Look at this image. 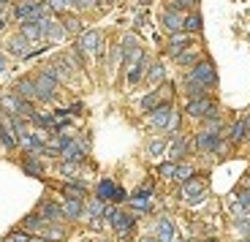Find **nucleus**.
<instances>
[{"label": "nucleus", "instance_id": "2eb2a0df", "mask_svg": "<svg viewBox=\"0 0 250 242\" xmlns=\"http://www.w3.org/2000/svg\"><path fill=\"white\" fill-rule=\"evenodd\" d=\"M38 215L44 218L46 223H60L62 218V207L55 204V201H41V207H38Z\"/></svg>", "mask_w": 250, "mask_h": 242}, {"label": "nucleus", "instance_id": "a878e982", "mask_svg": "<svg viewBox=\"0 0 250 242\" xmlns=\"http://www.w3.org/2000/svg\"><path fill=\"white\" fill-rule=\"evenodd\" d=\"M62 193H65V199H84L87 188L82 185V182H65V185H62Z\"/></svg>", "mask_w": 250, "mask_h": 242}, {"label": "nucleus", "instance_id": "f704fd0d", "mask_svg": "<svg viewBox=\"0 0 250 242\" xmlns=\"http://www.w3.org/2000/svg\"><path fill=\"white\" fill-rule=\"evenodd\" d=\"M196 3H199V0H171L169 8H174V11H190Z\"/></svg>", "mask_w": 250, "mask_h": 242}, {"label": "nucleus", "instance_id": "4c0bfd02", "mask_svg": "<svg viewBox=\"0 0 250 242\" xmlns=\"http://www.w3.org/2000/svg\"><path fill=\"white\" fill-rule=\"evenodd\" d=\"M62 27H65V33H79L82 36V22L76 17H65V25Z\"/></svg>", "mask_w": 250, "mask_h": 242}, {"label": "nucleus", "instance_id": "c756f323", "mask_svg": "<svg viewBox=\"0 0 250 242\" xmlns=\"http://www.w3.org/2000/svg\"><path fill=\"white\" fill-rule=\"evenodd\" d=\"M144 68H147V60H144V63H136V66H128V85H136V82H142Z\"/></svg>", "mask_w": 250, "mask_h": 242}, {"label": "nucleus", "instance_id": "423d86ee", "mask_svg": "<svg viewBox=\"0 0 250 242\" xmlns=\"http://www.w3.org/2000/svg\"><path fill=\"white\" fill-rule=\"evenodd\" d=\"M123 57L128 66H136V63H144L147 57H144V49L139 46V41L133 36H125L123 38Z\"/></svg>", "mask_w": 250, "mask_h": 242}, {"label": "nucleus", "instance_id": "58836bf2", "mask_svg": "<svg viewBox=\"0 0 250 242\" xmlns=\"http://www.w3.org/2000/svg\"><path fill=\"white\" fill-rule=\"evenodd\" d=\"M174 172H177V163H161V166H158V174H161V177H171V180H174Z\"/></svg>", "mask_w": 250, "mask_h": 242}, {"label": "nucleus", "instance_id": "a19ab883", "mask_svg": "<svg viewBox=\"0 0 250 242\" xmlns=\"http://www.w3.org/2000/svg\"><path fill=\"white\" fill-rule=\"evenodd\" d=\"M60 237H62V229H52V226H46L44 240H60Z\"/></svg>", "mask_w": 250, "mask_h": 242}, {"label": "nucleus", "instance_id": "72a5a7b5", "mask_svg": "<svg viewBox=\"0 0 250 242\" xmlns=\"http://www.w3.org/2000/svg\"><path fill=\"white\" fill-rule=\"evenodd\" d=\"M60 174H62V177H71V180H74L76 174H79V163L62 161V163H60Z\"/></svg>", "mask_w": 250, "mask_h": 242}, {"label": "nucleus", "instance_id": "4468645a", "mask_svg": "<svg viewBox=\"0 0 250 242\" xmlns=\"http://www.w3.org/2000/svg\"><path fill=\"white\" fill-rule=\"evenodd\" d=\"M41 30H44V38H52V41H60V38L68 36L65 27H62L55 17H44V19H41Z\"/></svg>", "mask_w": 250, "mask_h": 242}, {"label": "nucleus", "instance_id": "1a4fd4ad", "mask_svg": "<svg viewBox=\"0 0 250 242\" xmlns=\"http://www.w3.org/2000/svg\"><path fill=\"white\" fill-rule=\"evenodd\" d=\"M204 191H207V185H204V180H190L188 182H182V196H185L190 204H199L201 199H204Z\"/></svg>", "mask_w": 250, "mask_h": 242}, {"label": "nucleus", "instance_id": "39448f33", "mask_svg": "<svg viewBox=\"0 0 250 242\" xmlns=\"http://www.w3.org/2000/svg\"><path fill=\"white\" fill-rule=\"evenodd\" d=\"M196 147L201 153H218L223 147V136H220L218 131H199L196 133Z\"/></svg>", "mask_w": 250, "mask_h": 242}, {"label": "nucleus", "instance_id": "473e14b6", "mask_svg": "<svg viewBox=\"0 0 250 242\" xmlns=\"http://www.w3.org/2000/svg\"><path fill=\"white\" fill-rule=\"evenodd\" d=\"M177 63H180V66H196V63H199V52L185 49L182 55H177Z\"/></svg>", "mask_w": 250, "mask_h": 242}, {"label": "nucleus", "instance_id": "c9c22d12", "mask_svg": "<svg viewBox=\"0 0 250 242\" xmlns=\"http://www.w3.org/2000/svg\"><path fill=\"white\" fill-rule=\"evenodd\" d=\"M163 150H166V142H163V139H152V142L147 144V153H150L152 158H158Z\"/></svg>", "mask_w": 250, "mask_h": 242}, {"label": "nucleus", "instance_id": "a211bd4d", "mask_svg": "<svg viewBox=\"0 0 250 242\" xmlns=\"http://www.w3.org/2000/svg\"><path fill=\"white\" fill-rule=\"evenodd\" d=\"M14 95H19L22 101H33L36 98V82L33 79H19L14 85Z\"/></svg>", "mask_w": 250, "mask_h": 242}, {"label": "nucleus", "instance_id": "bb28decb", "mask_svg": "<svg viewBox=\"0 0 250 242\" xmlns=\"http://www.w3.org/2000/svg\"><path fill=\"white\" fill-rule=\"evenodd\" d=\"M185 95H188V101H193V98H204V95H207V87H204V85H199V82L185 79Z\"/></svg>", "mask_w": 250, "mask_h": 242}, {"label": "nucleus", "instance_id": "393cba45", "mask_svg": "<svg viewBox=\"0 0 250 242\" xmlns=\"http://www.w3.org/2000/svg\"><path fill=\"white\" fill-rule=\"evenodd\" d=\"M62 215L68 218V220H76L82 215V199H65L62 204Z\"/></svg>", "mask_w": 250, "mask_h": 242}, {"label": "nucleus", "instance_id": "9b49d317", "mask_svg": "<svg viewBox=\"0 0 250 242\" xmlns=\"http://www.w3.org/2000/svg\"><path fill=\"white\" fill-rule=\"evenodd\" d=\"M76 49H79V52H87V55H95V52L101 49V33H98V30L82 33L79 41H76Z\"/></svg>", "mask_w": 250, "mask_h": 242}, {"label": "nucleus", "instance_id": "f03ea898", "mask_svg": "<svg viewBox=\"0 0 250 242\" xmlns=\"http://www.w3.org/2000/svg\"><path fill=\"white\" fill-rule=\"evenodd\" d=\"M185 112L190 114V117H199V120H209V117H220V109L218 104H215L209 95H204V98H193L188 101Z\"/></svg>", "mask_w": 250, "mask_h": 242}, {"label": "nucleus", "instance_id": "9d476101", "mask_svg": "<svg viewBox=\"0 0 250 242\" xmlns=\"http://www.w3.org/2000/svg\"><path fill=\"white\" fill-rule=\"evenodd\" d=\"M171 114H174L171 104H161L158 109H152V112H150V123H152V128L166 131V128H169V123H171Z\"/></svg>", "mask_w": 250, "mask_h": 242}, {"label": "nucleus", "instance_id": "f257e3e1", "mask_svg": "<svg viewBox=\"0 0 250 242\" xmlns=\"http://www.w3.org/2000/svg\"><path fill=\"white\" fill-rule=\"evenodd\" d=\"M185 79L199 82V85H204V87H215V85H218V71H215L212 60H199L193 68L188 71Z\"/></svg>", "mask_w": 250, "mask_h": 242}, {"label": "nucleus", "instance_id": "cd10ccee", "mask_svg": "<svg viewBox=\"0 0 250 242\" xmlns=\"http://www.w3.org/2000/svg\"><path fill=\"white\" fill-rule=\"evenodd\" d=\"M22 169H25V174H30V177H41V174H44V166L38 163L36 155H27L25 163H22Z\"/></svg>", "mask_w": 250, "mask_h": 242}, {"label": "nucleus", "instance_id": "f3484780", "mask_svg": "<svg viewBox=\"0 0 250 242\" xmlns=\"http://www.w3.org/2000/svg\"><path fill=\"white\" fill-rule=\"evenodd\" d=\"M19 36H25L27 41H38V38H44V30H41V19L22 22V25H19Z\"/></svg>", "mask_w": 250, "mask_h": 242}, {"label": "nucleus", "instance_id": "b1692460", "mask_svg": "<svg viewBox=\"0 0 250 242\" xmlns=\"http://www.w3.org/2000/svg\"><path fill=\"white\" fill-rule=\"evenodd\" d=\"M114 188H117V185H114L112 180H101L98 182V191H95V199H101L104 204H106V201L114 196Z\"/></svg>", "mask_w": 250, "mask_h": 242}, {"label": "nucleus", "instance_id": "2f4dec72", "mask_svg": "<svg viewBox=\"0 0 250 242\" xmlns=\"http://www.w3.org/2000/svg\"><path fill=\"white\" fill-rule=\"evenodd\" d=\"M163 76H166V68H163V63H152L150 71H147V79L158 85V82H163Z\"/></svg>", "mask_w": 250, "mask_h": 242}, {"label": "nucleus", "instance_id": "e433bc0d", "mask_svg": "<svg viewBox=\"0 0 250 242\" xmlns=\"http://www.w3.org/2000/svg\"><path fill=\"white\" fill-rule=\"evenodd\" d=\"M104 210H106V207H104V201H101V199H93V201H90V207H87V215L95 220L98 215H104Z\"/></svg>", "mask_w": 250, "mask_h": 242}, {"label": "nucleus", "instance_id": "ddd939ff", "mask_svg": "<svg viewBox=\"0 0 250 242\" xmlns=\"http://www.w3.org/2000/svg\"><path fill=\"white\" fill-rule=\"evenodd\" d=\"M193 44V36H188V33H174V36L169 38V46H166V55H171V57H177V55H182V52L188 49Z\"/></svg>", "mask_w": 250, "mask_h": 242}, {"label": "nucleus", "instance_id": "dca6fc26", "mask_svg": "<svg viewBox=\"0 0 250 242\" xmlns=\"http://www.w3.org/2000/svg\"><path fill=\"white\" fill-rule=\"evenodd\" d=\"M8 46V52H11L14 57H30L33 55V49H30V41H27L25 36H14L11 41L6 44Z\"/></svg>", "mask_w": 250, "mask_h": 242}, {"label": "nucleus", "instance_id": "c03bdc74", "mask_svg": "<svg viewBox=\"0 0 250 242\" xmlns=\"http://www.w3.org/2000/svg\"><path fill=\"white\" fill-rule=\"evenodd\" d=\"M30 242H49V240H44V237H33Z\"/></svg>", "mask_w": 250, "mask_h": 242}, {"label": "nucleus", "instance_id": "6ab92c4d", "mask_svg": "<svg viewBox=\"0 0 250 242\" xmlns=\"http://www.w3.org/2000/svg\"><path fill=\"white\" fill-rule=\"evenodd\" d=\"M46 220L41 215H27L25 220H22V231H36V234H41L44 237V231H46Z\"/></svg>", "mask_w": 250, "mask_h": 242}, {"label": "nucleus", "instance_id": "aec40b11", "mask_svg": "<svg viewBox=\"0 0 250 242\" xmlns=\"http://www.w3.org/2000/svg\"><path fill=\"white\" fill-rule=\"evenodd\" d=\"M201 27H204V22H201V14H199V11H190V14L185 17L182 33H188V36H196V33H201Z\"/></svg>", "mask_w": 250, "mask_h": 242}, {"label": "nucleus", "instance_id": "4be33fe9", "mask_svg": "<svg viewBox=\"0 0 250 242\" xmlns=\"http://www.w3.org/2000/svg\"><path fill=\"white\" fill-rule=\"evenodd\" d=\"M245 136H248V125H245V117H242V120H237V123L229 128V142H231V144H239Z\"/></svg>", "mask_w": 250, "mask_h": 242}, {"label": "nucleus", "instance_id": "6e6552de", "mask_svg": "<svg viewBox=\"0 0 250 242\" xmlns=\"http://www.w3.org/2000/svg\"><path fill=\"white\" fill-rule=\"evenodd\" d=\"M62 161H71V163H82L84 161V155H87V147H84V142H76V139H71V142H65V147L60 150Z\"/></svg>", "mask_w": 250, "mask_h": 242}, {"label": "nucleus", "instance_id": "79ce46f5", "mask_svg": "<svg viewBox=\"0 0 250 242\" xmlns=\"http://www.w3.org/2000/svg\"><path fill=\"white\" fill-rule=\"evenodd\" d=\"M112 201H117V204H120V201H128V193H125L123 188H114V196H112Z\"/></svg>", "mask_w": 250, "mask_h": 242}, {"label": "nucleus", "instance_id": "ea45409f", "mask_svg": "<svg viewBox=\"0 0 250 242\" xmlns=\"http://www.w3.org/2000/svg\"><path fill=\"white\" fill-rule=\"evenodd\" d=\"M33 237L27 234V231H14V234H8L6 237V242H30Z\"/></svg>", "mask_w": 250, "mask_h": 242}, {"label": "nucleus", "instance_id": "0eeeda50", "mask_svg": "<svg viewBox=\"0 0 250 242\" xmlns=\"http://www.w3.org/2000/svg\"><path fill=\"white\" fill-rule=\"evenodd\" d=\"M0 142L6 150H17L19 142H17V131H14V117L8 114H0Z\"/></svg>", "mask_w": 250, "mask_h": 242}, {"label": "nucleus", "instance_id": "7ed1b4c3", "mask_svg": "<svg viewBox=\"0 0 250 242\" xmlns=\"http://www.w3.org/2000/svg\"><path fill=\"white\" fill-rule=\"evenodd\" d=\"M33 82H36V98H38V101L49 104V101L57 98V85H60L57 79H52V76H46L44 71H41V74H38Z\"/></svg>", "mask_w": 250, "mask_h": 242}, {"label": "nucleus", "instance_id": "a18cd8bd", "mask_svg": "<svg viewBox=\"0 0 250 242\" xmlns=\"http://www.w3.org/2000/svg\"><path fill=\"white\" fill-rule=\"evenodd\" d=\"M245 125H248V133H250V114L245 117Z\"/></svg>", "mask_w": 250, "mask_h": 242}, {"label": "nucleus", "instance_id": "20e7f679", "mask_svg": "<svg viewBox=\"0 0 250 242\" xmlns=\"http://www.w3.org/2000/svg\"><path fill=\"white\" fill-rule=\"evenodd\" d=\"M104 215H106V220H112V226H114V231H117V234H128V231L133 229V223H136V218H133V215L120 212V210H114V207H106V210H104Z\"/></svg>", "mask_w": 250, "mask_h": 242}, {"label": "nucleus", "instance_id": "412c9836", "mask_svg": "<svg viewBox=\"0 0 250 242\" xmlns=\"http://www.w3.org/2000/svg\"><path fill=\"white\" fill-rule=\"evenodd\" d=\"M155 234H158V242H169L171 237L177 234L174 223H171L169 218H161V220H158V226H155Z\"/></svg>", "mask_w": 250, "mask_h": 242}, {"label": "nucleus", "instance_id": "5701e85b", "mask_svg": "<svg viewBox=\"0 0 250 242\" xmlns=\"http://www.w3.org/2000/svg\"><path fill=\"white\" fill-rule=\"evenodd\" d=\"M185 150H188L185 139H182V136H177L174 142H171V147L166 150V155H169V161H171V163H174V161H180V158L185 155Z\"/></svg>", "mask_w": 250, "mask_h": 242}, {"label": "nucleus", "instance_id": "37998d69", "mask_svg": "<svg viewBox=\"0 0 250 242\" xmlns=\"http://www.w3.org/2000/svg\"><path fill=\"white\" fill-rule=\"evenodd\" d=\"M3 71H6V55L0 52V74H3Z\"/></svg>", "mask_w": 250, "mask_h": 242}, {"label": "nucleus", "instance_id": "c85d7f7f", "mask_svg": "<svg viewBox=\"0 0 250 242\" xmlns=\"http://www.w3.org/2000/svg\"><path fill=\"white\" fill-rule=\"evenodd\" d=\"M139 106H142V112H152V109H158V106H161V90H152L150 95H144Z\"/></svg>", "mask_w": 250, "mask_h": 242}, {"label": "nucleus", "instance_id": "49530a36", "mask_svg": "<svg viewBox=\"0 0 250 242\" xmlns=\"http://www.w3.org/2000/svg\"><path fill=\"white\" fill-rule=\"evenodd\" d=\"M169 242H182V240H180V237H177V234H174V237H171V240H169Z\"/></svg>", "mask_w": 250, "mask_h": 242}, {"label": "nucleus", "instance_id": "7c9ffc66", "mask_svg": "<svg viewBox=\"0 0 250 242\" xmlns=\"http://www.w3.org/2000/svg\"><path fill=\"white\" fill-rule=\"evenodd\" d=\"M190 177H193V166H190V163H177L174 180H177V182H188Z\"/></svg>", "mask_w": 250, "mask_h": 242}, {"label": "nucleus", "instance_id": "f8f14e48", "mask_svg": "<svg viewBox=\"0 0 250 242\" xmlns=\"http://www.w3.org/2000/svg\"><path fill=\"white\" fill-rule=\"evenodd\" d=\"M161 22H163V27L174 36V33H182V25H185V14L182 11H174V8H166L163 11V17H161Z\"/></svg>", "mask_w": 250, "mask_h": 242}]
</instances>
